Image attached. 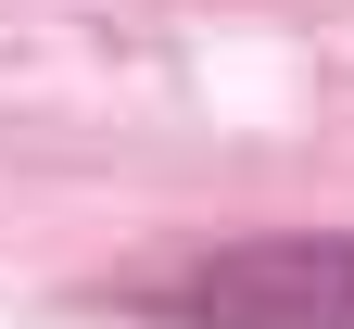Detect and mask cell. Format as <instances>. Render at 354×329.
<instances>
[{
  "mask_svg": "<svg viewBox=\"0 0 354 329\" xmlns=\"http://www.w3.org/2000/svg\"><path fill=\"white\" fill-rule=\"evenodd\" d=\"M152 329H354V228H279V241H228L140 292Z\"/></svg>",
  "mask_w": 354,
  "mask_h": 329,
  "instance_id": "obj_1",
  "label": "cell"
}]
</instances>
